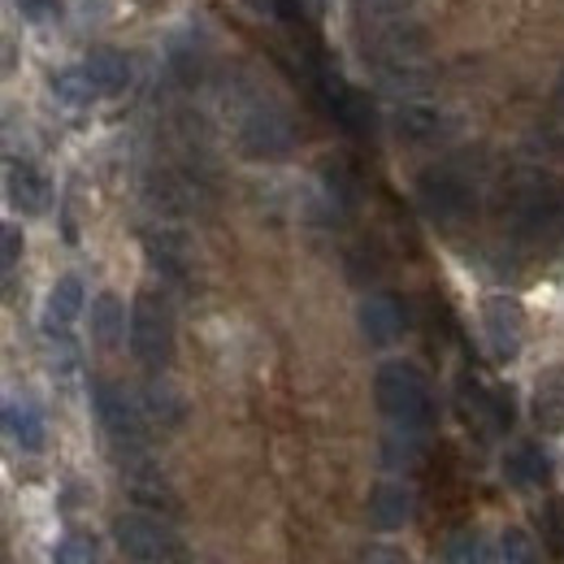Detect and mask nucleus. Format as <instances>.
<instances>
[{
	"instance_id": "nucleus-28",
	"label": "nucleus",
	"mask_w": 564,
	"mask_h": 564,
	"mask_svg": "<svg viewBox=\"0 0 564 564\" xmlns=\"http://www.w3.org/2000/svg\"><path fill=\"white\" fill-rule=\"evenodd\" d=\"M282 22H322L326 0H279Z\"/></svg>"
},
{
	"instance_id": "nucleus-22",
	"label": "nucleus",
	"mask_w": 564,
	"mask_h": 564,
	"mask_svg": "<svg viewBox=\"0 0 564 564\" xmlns=\"http://www.w3.org/2000/svg\"><path fill=\"white\" fill-rule=\"evenodd\" d=\"M53 96H57L62 105H74V109H83V105H91V100L100 96V87L91 83L87 66H78V70L53 74Z\"/></svg>"
},
{
	"instance_id": "nucleus-1",
	"label": "nucleus",
	"mask_w": 564,
	"mask_h": 564,
	"mask_svg": "<svg viewBox=\"0 0 564 564\" xmlns=\"http://www.w3.org/2000/svg\"><path fill=\"white\" fill-rule=\"evenodd\" d=\"M373 400L378 413L387 422H395L400 430H425L434 422V391L430 378L413 360H387L373 373Z\"/></svg>"
},
{
	"instance_id": "nucleus-17",
	"label": "nucleus",
	"mask_w": 564,
	"mask_h": 564,
	"mask_svg": "<svg viewBox=\"0 0 564 564\" xmlns=\"http://www.w3.org/2000/svg\"><path fill=\"white\" fill-rule=\"evenodd\" d=\"M127 330H131V322H127L122 300H118L113 291H100V295L91 300V339H96L100 348H118Z\"/></svg>"
},
{
	"instance_id": "nucleus-23",
	"label": "nucleus",
	"mask_w": 564,
	"mask_h": 564,
	"mask_svg": "<svg viewBox=\"0 0 564 564\" xmlns=\"http://www.w3.org/2000/svg\"><path fill=\"white\" fill-rule=\"evenodd\" d=\"M499 564H543V552L521 525H508L499 534Z\"/></svg>"
},
{
	"instance_id": "nucleus-32",
	"label": "nucleus",
	"mask_w": 564,
	"mask_h": 564,
	"mask_svg": "<svg viewBox=\"0 0 564 564\" xmlns=\"http://www.w3.org/2000/svg\"><path fill=\"white\" fill-rule=\"evenodd\" d=\"M465 564H499V561H495V556L487 552V547H482V543H474V552L465 556Z\"/></svg>"
},
{
	"instance_id": "nucleus-5",
	"label": "nucleus",
	"mask_w": 564,
	"mask_h": 564,
	"mask_svg": "<svg viewBox=\"0 0 564 564\" xmlns=\"http://www.w3.org/2000/svg\"><path fill=\"white\" fill-rule=\"evenodd\" d=\"M291 148H295V127L274 105H257L239 122V152L252 161H282L291 156Z\"/></svg>"
},
{
	"instance_id": "nucleus-13",
	"label": "nucleus",
	"mask_w": 564,
	"mask_h": 564,
	"mask_svg": "<svg viewBox=\"0 0 564 564\" xmlns=\"http://www.w3.org/2000/svg\"><path fill=\"white\" fill-rule=\"evenodd\" d=\"M460 409H465L469 422H478V430H487V434H503L512 425V395L487 391L478 382H465L460 387Z\"/></svg>"
},
{
	"instance_id": "nucleus-3",
	"label": "nucleus",
	"mask_w": 564,
	"mask_h": 564,
	"mask_svg": "<svg viewBox=\"0 0 564 564\" xmlns=\"http://www.w3.org/2000/svg\"><path fill=\"white\" fill-rule=\"evenodd\" d=\"M113 543L127 561L140 564H178L183 561V539L152 512H122L113 521Z\"/></svg>"
},
{
	"instance_id": "nucleus-31",
	"label": "nucleus",
	"mask_w": 564,
	"mask_h": 564,
	"mask_svg": "<svg viewBox=\"0 0 564 564\" xmlns=\"http://www.w3.org/2000/svg\"><path fill=\"white\" fill-rule=\"evenodd\" d=\"M365 564H404L391 547H369V556H365Z\"/></svg>"
},
{
	"instance_id": "nucleus-21",
	"label": "nucleus",
	"mask_w": 564,
	"mask_h": 564,
	"mask_svg": "<svg viewBox=\"0 0 564 564\" xmlns=\"http://www.w3.org/2000/svg\"><path fill=\"white\" fill-rule=\"evenodd\" d=\"M395 131H400V140L430 143V140H438L443 118H438V109L409 100V105H400V109H395Z\"/></svg>"
},
{
	"instance_id": "nucleus-11",
	"label": "nucleus",
	"mask_w": 564,
	"mask_h": 564,
	"mask_svg": "<svg viewBox=\"0 0 564 564\" xmlns=\"http://www.w3.org/2000/svg\"><path fill=\"white\" fill-rule=\"evenodd\" d=\"M4 196L22 217H40L53 205V183L31 165V161H9L4 170Z\"/></svg>"
},
{
	"instance_id": "nucleus-29",
	"label": "nucleus",
	"mask_w": 564,
	"mask_h": 564,
	"mask_svg": "<svg viewBox=\"0 0 564 564\" xmlns=\"http://www.w3.org/2000/svg\"><path fill=\"white\" fill-rule=\"evenodd\" d=\"M26 22H53L62 18V0H13Z\"/></svg>"
},
{
	"instance_id": "nucleus-25",
	"label": "nucleus",
	"mask_w": 564,
	"mask_h": 564,
	"mask_svg": "<svg viewBox=\"0 0 564 564\" xmlns=\"http://www.w3.org/2000/svg\"><path fill=\"white\" fill-rule=\"evenodd\" d=\"M57 564H100V547H96V539L91 534H66L62 543H57Z\"/></svg>"
},
{
	"instance_id": "nucleus-26",
	"label": "nucleus",
	"mask_w": 564,
	"mask_h": 564,
	"mask_svg": "<svg viewBox=\"0 0 564 564\" xmlns=\"http://www.w3.org/2000/svg\"><path fill=\"white\" fill-rule=\"evenodd\" d=\"M543 543L556 561H564V499H552L543 508Z\"/></svg>"
},
{
	"instance_id": "nucleus-10",
	"label": "nucleus",
	"mask_w": 564,
	"mask_h": 564,
	"mask_svg": "<svg viewBox=\"0 0 564 564\" xmlns=\"http://www.w3.org/2000/svg\"><path fill=\"white\" fill-rule=\"evenodd\" d=\"M356 322H360V335L369 348H391L400 335H404V308L395 295H365L360 308H356Z\"/></svg>"
},
{
	"instance_id": "nucleus-30",
	"label": "nucleus",
	"mask_w": 564,
	"mask_h": 564,
	"mask_svg": "<svg viewBox=\"0 0 564 564\" xmlns=\"http://www.w3.org/2000/svg\"><path fill=\"white\" fill-rule=\"evenodd\" d=\"M4 270H13L18 265V257H22V230L18 226H4Z\"/></svg>"
},
{
	"instance_id": "nucleus-20",
	"label": "nucleus",
	"mask_w": 564,
	"mask_h": 564,
	"mask_svg": "<svg viewBox=\"0 0 564 564\" xmlns=\"http://www.w3.org/2000/svg\"><path fill=\"white\" fill-rule=\"evenodd\" d=\"M4 430H9V438L22 447V452H40L44 447V438H48V430H44V417L31 409V404H4Z\"/></svg>"
},
{
	"instance_id": "nucleus-2",
	"label": "nucleus",
	"mask_w": 564,
	"mask_h": 564,
	"mask_svg": "<svg viewBox=\"0 0 564 564\" xmlns=\"http://www.w3.org/2000/svg\"><path fill=\"white\" fill-rule=\"evenodd\" d=\"M131 352L143 369L161 373L170 360H174V313L170 304L156 295V291H140L135 304H131Z\"/></svg>"
},
{
	"instance_id": "nucleus-15",
	"label": "nucleus",
	"mask_w": 564,
	"mask_h": 564,
	"mask_svg": "<svg viewBox=\"0 0 564 564\" xmlns=\"http://www.w3.org/2000/svg\"><path fill=\"white\" fill-rule=\"evenodd\" d=\"M83 304H87V300H83V282L74 279V274L57 279L48 286V300H44V330H48V335H62L74 317L83 313Z\"/></svg>"
},
{
	"instance_id": "nucleus-12",
	"label": "nucleus",
	"mask_w": 564,
	"mask_h": 564,
	"mask_svg": "<svg viewBox=\"0 0 564 564\" xmlns=\"http://www.w3.org/2000/svg\"><path fill=\"white\" fill-rule=\"evenodd\" d=\"M413 512H417V495L409 491L404 482H378V487L369 491V499H365V517H369V525L382 530V534L404 530V525L413 521Z\"/></svg>"
},
{
	"instance_id": "nucleus-4",
	"label": "nucleus",
	"mask_w": 564,
	"mask_h": 564,
	"mask_svg": "<svg viewBox=\"0 0 564 564\" xmlns=\"http://www.w3.org/2000/svg\"><path fill=\"white\" fill-rule=\"evenodd\" d=\"M512 226L525 239H552L564 230V187L552 178H530L512 196Z\"/></svg>"
},
{
	"instance_id": "nucleus-7",
	"label": "nucleus",
	"mask_w": 564,
	"mask_h": 564,
	"mask_svg": "<svg viewBox=\"0 0 564 564\" xmlns=\"http://www.w3.org/2000/svg\"><path fill=\"white\" fill-rule=\"evenodd\" d=\"M417 200L434 221H465L474 209V192L456 170H425L417 178Z\"/></svg>"
},
{
	"instance_id": "nucleus-8",
	"label": "nucleus",
	"mask_w": 564,
	"mask_h": 564,
	"mask_svg": "<svg viewBox=\"0 0 564 564\" xmlns=\"http://www.w3.org/2000/svg\"><path fill=\"white\" fill-rule=\"evenodd\" d=\"M317 96H322V109L348 131V135H369L373 127V109H369V96H360L356 87H348L335 70H317Z\"/></svg>"
},
{
	"instance_id": "nucleus-14",
	"label": "nucleus",
	"mask_w": 564,
	"mask_h": 564,
	"mask_svg": "<svg viewBox=\"0 0 564 564\" xmlns=\"http://www.w3.org/2000/svg\"><path fill=\"white\" fill-rule=\"evenodd\" d=\"M503 478L512 482V487H543L547 478H552V460H547V452L539 447V443H517L508 456H503Z\"/></svg>"
},
{
	"instance_id": "nucleus-19",
	"label": "nucleus",
	"mask_w": 564,
	"mask_h": 564,
	"mask_svg": "<svg viewBox=\"0 0 564 564\" xmlns=\"http://www.w3.org/2000/svg\"><path fill=\"white\" fill-rule=\"evenodd\" d=\"M148 261L170 282L192 279V252H187V243L178 235H148Z\"/></svg>"
},
{
	"instance_id": "nucleus-16",
	"label": "nucleus",
	"mask_w": 564,
	"mask_h": 564,
	"mask_svg": "<svg viewBox=\"0 0 564 564\" xmlns=\"http://www.w3.org/2000/svg\"><path fill=\"white\" fill-rule=\"evenodd\" d=\"M83 66L91 74V83L100 87V96H118L131 87V57L122 48H91Z\"/></svg>"
},
{
	"instance_id": "nucleus-24",
	"label": "nucleus",
	"mask_w": 564,
	"mask_h": 564,
	"mask_svg": "<svg viewBox=\"0 0 564 564\" xmlns=\"http://www.w3.org/2000/svg\"><path fill=\"white\" fill-rule=\"evenodd\" d=\"M143 413L161 425H178L187 409H183V400H178L170 387H156V382H152V387L143 391Z\"/></svg>"
},
{
	"instance_id": "nucleus-6",
	"label": "nucleus",
	"mask_w": 564,
	"mask_h": 564,
	"mask_svg": "<svg viewBox=\"0 0 564 564\" xmlns=\"http://www.w3.org/2000/svg\"><path fill=\"white\" fill-rule=\"evenodd\" d=\"M91 404H96V422L105 425V434L118 447H140L143 443V413L135 409V400L113 387V382H96L91 387Z\"/></svg>"
},
{
	"instance_id": "nucleus-27",
	"label": "nucleus",
	"mask_w": 564,
	"mask_h": 564,
	"mask_svg": "<svg viewBox=\"0 0 564 564\" xmlns=\"http://www.w3.org/2000/svg\"><path fill=\"white\" fill-rule=\"evenodd\" d=\"M382 460L391 465V469H413L417 460H422V443L413 438V434H395V438H387V452H382Z\"/></svg>"
},
{
	"instance_id": "nucleus-18",
	"label": "nucleus",
	"mask_w": 564,
	"mask_h": 564,
	"mask_svg": "<svg viewBox=\"0 0 564 564\" xmlns=\"http://www.w3.org/2000/svg\"><path fill=\"white\" fill-rule=\"evenodd\" d=\"M127 491H131V499H135L140 508H148V512H170V517L183 512V499L174 495V487H170L156 469H135L131 482H127Z\"/></svg>"
},
{
	"instance_id": "nucleus-9",
	"label": "nucleus",
	"mask_w": 564,
	"mask_h": 564,
	"mask_svg": "<svg viewBox=\"0 0 564 564\" xmlns=\"http://www.w3.org/2000/svg\"><path fill=\"white\" fill-rule=\"evenodd\" d=\"M482 330L491 344L495 360H517L521 344H525V313L512 295H491L482 304Z\"/></svg>"
}]
</instances>
